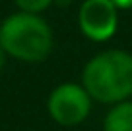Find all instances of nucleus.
I'll return each instance as SVG.
<instances>
[{"label": "nucleus", "instance_id": "6", "mask_svg": "<svg viewBox=\"0 0 132 131\" xmlns=\"http://www.w3.org/2000/svg\"><path fill=\"white\" fill-rule=\"evenodd\" d=\"M19 12H27V13H36L40 16L42 12H46L52 6L54 0H13Z\"/></svg>", "mask_w": 132, "mask_h": 131}, {"label": "nucleus", "instance_id": "7", "mask_svg": "<svg viewBox=\"0 0 132 131\" xmlns=\"http://www.w3.org/2000/svg\"><path fill=\"white\" fill-rule=\"evenodd\" d=\"M113 4L117 6V10H130L132 8V0H113Z\"/></svg>", "mask_w": 132, "mask_h": 131}, {"label": "nucleus", "instance_id": "1", "mask_svg": "<svg viewBox=\"0 0 132 131\" xmlns=\"http://www.w3.org/2000/svg\"><path fill=\"white\" fill-rule=\"evenodd\" d=\"M80 85L90 98L102 104H117L132 96V54L109 48L84 64Z\"/></svg>", "mask_w": 132, "mask_h": 131}, {"label": "nucleus", "instance_id": "8", "mask_svg": "<svg viewBox=\"0 0 132 131\" xmlns=\"http://www.w3.org/2000/svg\"><path fill=\"white\" fill-rule=\"evenodd\" d=\"M6 56H8V54L4 52L2 44H0V70H2V67H4V64H6Z\"/></svg>", "mask_w": 132, "mask_h": 131}, {"label": "nucleus", "instance_id": "4", "mask_svg": "<svg viewBox=\"0 0 132 131\" xmlns=\"http://www.w3.org/2000/svg\"><path fill=\"white\" fill-rule=\"evenodd\" d=\"M79 29L94 43H105L117 33L119 10L113 0H82L79 8Z\"/></svg>", "mask_w": 132, "mask_h": 131}, {"label": "nucleus", "instance_id": "5", "mask_svg": "<svg viewBox=\"0 0 132 131\" xmlns=\"http://www.w3.org/2000/svg\"><path fill=\"white\" fill-rule=\"evenodd\" d=\"M103 131H132V100L117 102L103 120Z\"/></svg>", "mask_w": 132, "mask_h": 131}, {"label": "nucleus", "instance_id": "9", "mask_svg": "<svg viewBox=\"0 0 132 131\" xmlns=\"http://www.w3.org/2000/svg\"><path fill=\"white\" fill-rule=\"evenodd\" d=\"M0 27H2V21H0Z\"/></svg>", "mask_w": 132, "mask_h": 131}, {"label": "nucleus", "instance_id": "3", "mask_svg": "<svg viewBox=\"0 0 132 131\" xmlns=\"http://www.w3.org/2000/svg\"><path fill=\"white\" fill-rule=\"evenodd\" d=\"M48 114L57 125L75 127L90 116L92 98L80 83H61L48 96Z\"/></svg>", "mask_w": 132, "mask_h": 131}, {"label": "nucleus", "instance_id": "2", "mask_svg": "<svg viewBox=\"0 0 132 131\" xmlns=\"http://www.w3.org/2000/svg\"><path fill=\"white\" fill-rule=\"evenodd\" d=\"M0 44L8 56L19 62H44L54 48V31L42 16L27 12L10 13L2 19Z\"/></svg>", "mask_w": 132, "mask_h": 131}]
</instances>
